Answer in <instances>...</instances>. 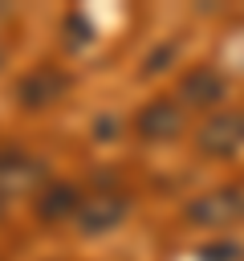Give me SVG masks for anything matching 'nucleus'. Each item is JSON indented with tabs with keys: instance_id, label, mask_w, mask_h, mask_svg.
Segmentation results:
<instances>
[{
	"instance_id": "nucleus-1",
	"label": "nucleus",
	"mask_w": 244,
	"mask_h": 261,
	"mask_svg": "<svg viewBox=\"0 0 244 261\" xmlns=\"http://www.w3.org/2000/svg\"><path fill=\"white\" fill-rule=\"evenodd\" d=\"M65 90H69V77H65L57 65H37V69H28V73L16 82V102H20L24 110H45V106H53Z\"/></svg>"
},
{
	"instance_id": "nucleus-2",
	"label": "nucleus",
	"mask_w": 244,
	"mask_h": 261,
	"mask_svg": "<svg viewBox=\"0 0 244 261\" xmlns=\"http://www.w3.org/2000/svg\"><path fill=\"white\" fill-rule=\"evenodd\" d=\"M195 143H199L203 155H216V159L232 155L236 147H244V110H224V114L207 118L199 126Z\"/></svg>"
},
{
	"instance_id": "nucleus-3",
	"label": "nucleus",
	"mask_w": 244,
	"mask_h": 261,
	"mask_svg": "<svg viewBox=\"0 0 244 261\" xmlns=\"http://www.w3.org/2000/svg\"><path fill=\"white\" fill-rule=\"evenodd\" d=\"M240 216H244V196H240L236 188L207 192V196H199V200L187 208V220H195V224H203V228H224V224H232V220H240Z\"/></svg>"
},
{
	"instance_id": "nucleus-4",
	"label": "nucleus",
	"mask_w": 244,
	"mask_h": 261,
	"mask_svg": "<svg viewBox=\"0 0 244 261\" xmlns=\"http://www.w3.org/2000/svg\"><path fill=\"white\" fill-rule=\"evenodd\" d=\"M134 130L142 135V139H171V135H179L183 130V106L175 102V98H155V102H146L142 110H138V118H134Z\"/></svg>"
},
{
	"instance_id": "nucleus-5",
	"label": "nucleus",
	"mask_w": 244,
	"mask_h": 261,
	"mask_svg": "<svg viewBox=\"0 0 244 261\" xmlns=\"http://www.w3.org/2000/svg\"><path fill=\"white\" fill-rule=\"evenodd\" d=\"M130 212V200L122 196V192H98L94 200H85L81 204V212H77V224H81V232H110L114 224H122V216Z\"/></svg>"
},
{
	"instance_id": "nucleus-6",
	"label": "nucleus",
	"mask_w": 244,
	"mask_h": 261,
	"mask_svg": "<svg viewBox=\"0 0 244 261\" xmlns=\"http://www.w3.org/2000/svg\"><path fill=\"white\" fill-rule=\"evenodd\" d=\"M81 196L73 184H49L41 196H37V216L41 220H65L69 212H81Z\"/></svg>"
},
{
	"instance_id": "nucleus-7",
	"label": "nucleus",
	"mask_w": 244,
	"mask_h": 261,
	"mask_svg": "<svg viewBox=\"0 0 244 261\" xmlns=\"http://www.w3.org/2000/svg\"><path fill=\"white\" fill-rule=\"evenodd\" d=\"M179 90H183V102H191V106H216V102L224 98V77H220L216 69L199 65L195 73L183 77Z\"/></svg>"
},
{
	"instance_id": "nucleus-8",
	"label": "nucleus",
	"mask_w": 244,
	"mask_h": 261,
	"mask_svg": "<svg viewBox=\"0 0 244 261\" xmlns=\"http://www.w3.org/2000/svg\"><path fill=\"white\" fill-rule=\"evenodd\" d=\"M37 175H41L37 163H28V159H20V155H4V159H0V196H4L8 184H28V179H37Z\"/></svg>"
},
{
	"instance_id": "nucleus-9",
	"label": "nucleus",
	"mask_w": 244,
	"mask_h": 261,
	"mask_svg": "<svg viewBox=\"0 0 244 261\" xmlns=\"http://www.w3.org/2000/svg\"><path fill=\"white\" fill-rule=\"evenodd\" d=\"M199 257H203V261H240V249H236V245H228V241H220V245L199 249Z\"/></svg>"
},
{
	"instance_id": "nucleus-10",
	"label": "nucleus",
	"mask_w": 244,
	"mask_h": 261,
	"mask_svg": "<svg viewBox=\"0 0 244 261\" xmlns=\"http://www.w3.org/2000/svg\"><path fill=\"white\" fill-rule=\"evenodd\" d=\"M171 57H175V45H167V49H155V53L146 57V65H142V69H146V73H159V65H167Z\"/></svg>"
}]
</instances>
